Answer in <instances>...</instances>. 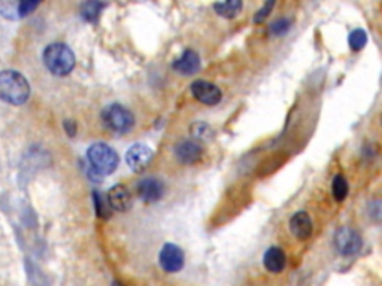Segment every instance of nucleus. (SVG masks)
<instances>
[{"label": "nucleus", "instance_id": "nucleus-1", "mask_svg": "<svg viewBox=\"0 0 382 286\" xmlns=\"http://www.w3.org/2000/svg\"><path fill=\"white\" fill-rule=\"evenodd\" d=\"M30 97L29 81L17 70L0 72V99L4 102L20 106Z\"/></svg>", "mask_w": 382, "mask_h": 286}, {"label": "nucleus", "instance_id": "nucleus-2", "mask_svg": "<svg viewBox=\"0 0 382 286\" xmlns=\"http://www.w3.org/2000/svg\"><path fill=\"white\" fill-rule=\"evenodd\" d=\"M44 63L55 76H66L75 67V54L66 43L54 42L44 51Z\"/></svg>", "mask_w": 382, "mask_h": 286}, {"label": "nucleus", "instance_id": "nucleus-3", "mask_svg": "<svg viewBox=\"0 0 382 286\" xmlns=\"http://www.w3.org/2000/svg\"><path fill=\"white\" fill-rule=\"evenodd\" d=\"M87 158L91 165V170L99 176L112 175L119 164V158L115 149H112L103 142L94 143V145L88 148Z\"/></svg>", "mask_w": 382, "mask_h": 286}, {"label": "nucleus", "instance_id": "nucleus-4", "mask_svg": "<svg viewBox=\"0 0 382 286\" xmlns=\"http://www.w3.org/2000/svg\"><path fill=\"white\" fill-rule=\"evenodd\" d=\"M102 119L106 128H110L111 131L118 135L127 133V131H130L131 127L135 125V115L131 114L126 106L118 103L105 107Z\"/></svg>", "mask_w": 382, "mask_h": 286}, {"label": "nucleus", "instance_id": "nucleus-5", "mask_svg": "<svg viewBox=\"0 0 382 286\" xmlns=\"http://www.w3.org/2000/svg\"><path fill=\"white\" fill-rule=\"evenodd\" d=\"M333 243L338 252L343 257L358 254V250L363 246L360 233L355 231L354 229H350V226H342V229L334 233Z\"/></svg>", "mask_w": 382, "mask_h": 286}, {"label": "nucleus", "instance_id": "nucleus-6", "mask_svg": "<svg viewBox=\"0 0 382 286\" xmlns=\"http://www.w3.org/2000/svg\"><path fill=\"white\" fill-rule=\"evenodd\" d=\"M154 158V152L150 147L143 145V143H135L133 147H130L126 154L127 165L135 173H142L147 170V167L151 164Z\"/></svg>", "mask_w": 382, "mask_h": 286}, {"label": "nucleus", "instance_id": "nucleus-7", "mask_svg": "<svg viewBox=\"0 0 382 286\" xmlns=\"http://www.w3.org/2000/svg\"><path fill=\"white\" fill-rule=\"evenodd\" d=\"M159 262L160 267L167 273L181 271L185 262L184 250L173 243H166L160 250Z\"/></svg>", "mask_w": 382, "mask_h": 286}, {"label": "nucleus", "instance_id": "nucleus-8", "mask_svg": "<svg viewBox=\"0 0 382 286\" xmlns=\"http://www.w3.org/2000/svg\"><path fill=\"white\" fill-rule=\"evenodd\" d=\"M191 93H193L195 99H197L200 103L208 104V106L218 104L223 97V93L217 86H213V83L203 79L195 81L193 83H191Z\"/></svg>", "mask_w": 382, "mask_h": 286}, {"label": "nucleus", "instance_id": "nucleus-9", "mask_svg": "<svg viewBox=\"0 0 382 286\" xmlns=\"http://www.w3.org/2000/svg\"><path fill=\"white\" fill-rule=\"evenodd\" d=\"M164 194V184L157 177H145L138 184V196L145 203L159 201Z\"/></svg>", "mask_w": 382, "mask_h": 286}, {"label": "nucleus", "instance_id": "nucleus-10", "mask_svg": "<svg viewBox=\"0 0 382 286\" xmlns=\"http://www.w3.org/2000/svg\"><path fill=\"white\" fill-rule=\"evenodd\" d=\"M203 149L200 143L195 140H183L175 147V155L176 158L183 164H195L202 158Z\"/></svg>", "mask_w": 382, "mask_h": 286}, {"label": "nucleus", "instance_id": "nucleus-11", "mask_svg": "<svg viewBox=\"0 0 382 286\" xmlns=\"http://www.w3.org/2000/svg\"><path fill=\"white\" fill-rule=\"evenodd\" d=\"M290 231L291 234L298 238V240H306L314 231L312 219H310L306 212H297L290 219Z\"/></svg>", "mask_w": 382, "mask_h": 286}, {"label": "nucleus", "instance_id": "nucleus-12", "mask_svg": "<svg viewBox=\"0 0 382 286\" xmlns=\"http://www.w3.org/2000/svg\"><path fill=\"white\" fill-rule=\"evenodd\" d=\"M172 67L178 72L179 75L191 76V75H195L196 72H199V69H200V57L196 51L187 50L181 54V57H178L175 60Z\"/></svg>", "mask_w": 382, "mask_h": 286}, {"label": "nucleus", "instance_id": "nucleus-13", "mask_svg": "<svg viewBox=\"0 0 382 286\" xmlns=\"http://www.w3.org/2000/svg\"><path fill=\"white\" fill-rule=\"evenodd\" d=\"M107 203L112 210L127 212L131 207V194L124 185H114L107 191Z\"/></svg>", "mask_w": 382, "mask_h": 286}, {"label": "nucleus", "instance_id": "nucleus-14", "mask_svg": "<svg viewBox=\"0 0 382 286\" xmlns=\"http://www.w3.org/2000/svg\"><path fill=\"white\" fill-rule=\"evenodd\" d=\"M263 264H265V268L270 273H281L286 266V257L284 250L278 246L269 247L265 255H263Z\"/></svg>", "mask_w": 382, "mask_h": 286}, {"label": "nucleus", "instance_id": "nucleus-15", "mask_svg": "<svg viewBox=\"0 0 382 286\" xmlns=\"http://www.w3.org/2000/svg\"><path fill=\"white\" fill-rule=\"evenodd\" d=\"M215 12L220 17L224 18H235L239 12L242 9V2L241 0H229V2H218L213 5Z\"/></svg>", "mask_w": 382, "mask_h": 286}, {"label": "nucleus", "instance_id": "nucleus-16", "mask_svg": "<svg viewBox=\"0 0 382 286\" xmlns=\"http://www.w3.org/2000/svg\"><path fill=\"white\" fill-rule=\"evenodd\" d=\"M348 191H350V185H348V181L345 179V176L343 175L334 176L331 182V193L334 200H336L338 203L343 201L346 196H348Z\"/></svg>", "mask_w": 382, "mask_h": 286}, {"label": "nucleus", "instance_id": "nucleus-17", "mask_svg": "<svg viewBox=\"0 0 382 286\" xmlns=\"http://www.w3.org/2000/svg\"><path fill=\"white\" fill-rule=\"evenodd\" d=\"M106 5L102 2H87L84 4L81 8V17L82 20H86L87 22H96L98 18L100 17L102 11Z\"/></svg>", "mask_w": 382, "mask_h": 286}, {"label": "nucleus", "instance_id": "nucleus-18", "mask_svg": "<svg viewBox=\"0 0 382 286\" xmlns=\"http://www.w3.org/2000/svg\"><path fill=\"white\" fill-rule=\"evenodd\" d=\"M190 135L195 139V142L200 143V142L211 140L213 137V131L211 125H208L206 123H195L190 127Z\"/></svg>", "mask_w": 382, "mask_h": 286}, {"label": "nucleus", "instance_id": "nucleus-19", "mask_svg": "<svg viewBox=\"0 0 382 286\" xmlns=\"http://www.w3.org/2000/svg\"><path fill=\"white\" fill-rule=\"evenodd\" d=\"M93 198H94V207H96V212H98V214L100 218H110L111 217V206L110 203H107V198L103 197L99 191H96V193L93 194Z\"/></svg>", "mask_w": 382, "mask_h": 286}, {"label": "nucleus", "instance_id": "nucleus-20", "mask_svg": "<svg viewBox=\"0 0 382 286\" xmlns=\"http://www.w3.org/2000/svg\"><path fill=\"white\" fill-rule=\"evenodd\" d=\"M348 43L351 46L353 51H360L364 48V45L367 43V33L362 29H355L354 32H351L350 38H348Z\"/></svg>", "mask_w": 382, "mask_h": 286}, {"label": "nucleus", "instance_id": "nucleus-21", "mask_svg": "<svg viewBox=\"0 0 382 286\" xmlns=\"http://www.w3.org/2000/svg\"><path fill=\"white\" fill-rule=\"evenodd\" d=\"M18 6H20L18 2H0V14L8 20L20 18Z\"/></svg>", "mask_w": 382, "mask_h": 286}, {"label": "nucleus", "instance_id": "nucleus-22", "mask_svg": "<svg viewBox=\"0 0 382 286\" xmlns=\"http://www.w3.org/2000/svg\"><path fill=\"white\" fill-rule=\"evenodd\" d=\"M290 27H291V21L289 18H281V20H277L270 24L269 32L273 36H284L286 32L290 30Z\"/></svg>", "mask_w": 382, "mask_h": 286}, {"label": "nucleus", "instance_id": "nucleus-23", "mask_svg": "<svg viewBox=\"0 0 382 286\" xmlns=\"http://www.w3.org/2000/svg\"><path fill=\"white\" fill-rule=\"evenodd\" d=\"M38 6H39V2H34V0H26V2H20V6H18L20 18L30 15L32 12Z\"/></svg>", "mask_w": 382, "mask_h": 286}, {"label": "nucleus", "instance_id": "nucleus-24", "mask_svg": "<svg viewBox=\"0 0 382 286\" xmlns=\"http://www.w3.org/2000/svg\"><path fill=\"white\" fill-rule=\"evenodd\" d=\"M273 6H275L273 0H270V2H266L265 5H263V6L258 9L257 14L254 15V22H256V24H260V22L265 21V20L269 17V14H270V11H272Z\"/></svg>", "mask_w": 382, "mask_h": 286}, {"label": "nucleus", "instance_id": "nucleus-25", "mask_svg": "<svg viewBox=\"0 0 382 286\" xmlns=\"http://www.w3.org/2000/svg\"><path fill=\"white\" fill-rule=\"evenodd\" d=\"M65 130L67 131L69 136H75V133H77V124L74 121H70V119H66V121H65Z\"/></svg>", "mask_w": 382, "mask_h": 286}, {"label": "nucleus", "instance_id": "nucleus-26", "mask_svg": "<svg viewBox=\"0 0 382 286\" xmlns=\"http://www.w3.org/2000/svg\"><path fill=\"white\" fill-rule=\"evenodd\" d=\"M114 286H119V285H118V283H114Z\"/></svg>", "mask_w": 382, "mask_h": 286}]
</instances>
